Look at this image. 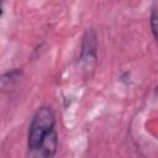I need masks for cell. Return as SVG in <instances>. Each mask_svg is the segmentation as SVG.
I'll return each mask as SVG.
<instances>
[{"label":"cell","instance_id":"obj_1","mask_svg":"<svg viewBox=\"0 0 158 158\" xmlns=\"http://www.w3.org/2000/svg\"><path fill=\"white\" fill-rule=\"evenodd\" d=\"M58 148L56 131V115L52 107L41 106L32 116L28 133L27 149L35 157H52Z\"/></svg>","mask_w":158,"mask_h":158},{"label":"cell","instance_id":"obj_2","mask_svg":"<svg viewBox=\"0 0 158 158\" xmlns=\"http://www.w3.org/2000/svg\"><path fill=\"white\" fill-rule=\"evenodd\" d=\"M149 22H151V30L153 32V37L157 38V26H156V22H157V10H156V5H153V7H152Z\"/></svg>","mask_w":158,"mask_h":158},{"label":"cell","instance_id":"obj_3","mask_svg":"<svg viewBox=\"0 0 158 158\" xmlns=\"http://www.w3.org/2000/svg\"><path fill=\"white\" fill-rule=\"evenodd\" d=\"M2 14V0H0V16Z\"/></svg>","mask_w":158,"mask_h":158}]
</instances>
